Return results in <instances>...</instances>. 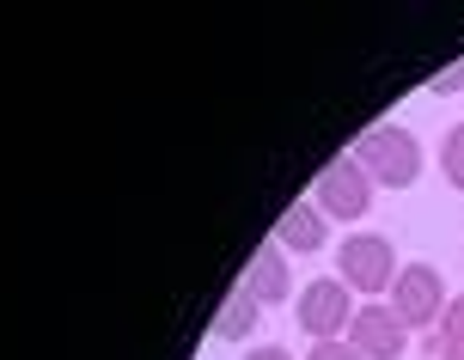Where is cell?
<instances>
[{"label":"cell","mask_w":464,"mask_h":360,"mask_svg":"<svg viewBox=\"0 0 464 360\" xmlns=\"http://www.w3.org/2000/svg\"><path fill=\"white\" fill-rule=\"evenodd\" d=\"M372 190H379V183L354 165V153L330 159L324 171H318V214H324V220H367Z\"/></svg>","instance_id":"4"},{"label":"cell","mask_w":464,"mask_h":360,"mask_svg":"<svg viewBox=\"0 0 464 360\" xmlns=\"http://www.w3.org/2000/svg\"><path fill=\"white\" fill-rule=\"evenodd\" d=\"M238 287L251 293L256 306H281V299L294 293V281H287V250H281V245H256Z\"/></svg>","instance_id":"7"},{"label":"cell","mask_w":464,"mask_h":360,"mask_svg":"<svg viewBox=\"0 0 464 360\" xmlns=\"http://www.w3.org/2000/svg\"><path fill=\"white\" fill-rule=\"evenodd\" d=\"M354 165H361L372 183H385V190H410V183L421 178V141L410 135V129H397V122H379V129L361 135Z\"/></svg>","instance_id":"1"},{"label":"cell","mask_w":464,"mask_h":360,"mask_svg":"<svg viewBox=\"0 0 464 360\" xmlns=\"http://www.w3.org/2000/svg\"><path fill=\"white\" fill-rule=\"evenodd\" d=\"M397 269L403 263H397L392 238H379V232H348L336 245V281H348V293H392Z\"/></svg>","instance_id":"2"},{"label":"cell","mask_w":464,"mask_h":360,"mask_svg":"<svg viewBox=\"0 0 464 360\" xmlns=\"http://www.w3.org/2000/svg\"><path fill=\"white\" fill-rule=\"evenodd\" d=\"M446 281H440V269L434 263H410V269H397V281H392V312L403 317V330H434L446 317Z\"/></svg>","instance_id":"3"},{"label":"cell","mask_w":464,"mask_h":360,"mask_svg":"<svg viewBox=\"0 0 464 360\" xmlns=\"http://www.w3.org/2000/svg\"><path fill=\"white\" fill-rule=\"evenodd\" d=\"M440 171H446V183H452V190H464V122H459V129H446V141H440Z\"/></svg>","instance_id":"11"},{"label":"cell","mask_w":464,"mask_h":360,"mask_svg":"<svg viewBox=\"0 0 464 360\" xmlns=\"http://www.w3.org/2000/svg\"><path fill=\"white\" fill-rule=\"evenodd\" d=\"M256 317H263V306H256L245 287H232L220 306H214V336H227V342H238V336H251L256 330Z\"/></svg>","instance_id":"9"},{"label":"cell","mask_w":464,"mask_h":360,"mask_svg":"<svg viewBox=\"0 0 464 360\" xmlns=\"http://www.w3.org/2000/svg\"><path fill=\"white\" fill-rule=\"evenodd\" d=\"M428 92H464V55L452 62V68H440V73H434V86H428Z\"/></svg>","instance_id":"13"},{"label":"cell","mask_w":464,"mask_h":360,"mask_svg":"<svg viewBox=\"0 0 464 360\" xmlns=\"http://www.w3.org/2000/svg\"><path fill=\"white\" fill-rule=\"evenodd\" d=\"M245 360H294V355H287V348H276V342H269V348H251V355H245Z\"/></svg>","instance_id":"14"},{"label":"cell","mask_w":464,"mask_h":360,"mask_svg":"<svg viewBox=\"0 0 464 360\" xmlns=\"http://www.w3.org/2000/svg\"><path fill=\"white\" fill-rule=\"evenodd\" d=\"M305 360H361V355H354V348L336 336V342H312V348H305Z\"/></svg>","instance_id":"12"},{"label":"cell","mask_w":464,"mask_h":360,"mask_svg":"<svg viewBox=\"0 0 464 360\" xmlns=\"http://www.w3.org/2000/svg\"><path fill=\"white\" fill-rule=\"evenodd\" d=\"M348 324H354V293H348V281H312V287L300 293V330L305 342H336L348 336Z\"/></svg>","instance_id":"5"},{"label":"cell","mask_w":464,"mask_h":360,"mask_svg":"<svg viewBox=\"0 0 464 360\" xmlns=\"http://www.w3.org/2000/svg\"><path fill=\"white\" fill-rule=\"evenodd\" d=\"M343 342H348L361 360H397L403 348H410V330H403V317H397L392 306H361Z\"/></svg>","instance_id":"6"},{"label":"cell","mask_w":464,"mask_h":360,"mask_svg":"<svg viewBox=\"0 0 464 360\" xmlns=\"http://www.w3.org/2000/svg\"><path fill=\"white\" fill-rule=\"evenodd\" d=\"M276 245H281V250H305V257H312V250L330 245V220H324L312 202H294V208L276 220Z\"/></svg>","instance_id":"8"},{"label":"cell","mask_w":464,"mask_h":360,"mask_svg":"<svg viewBox=\"0 0 464 360\" xmlns=\"http://www.w3.org/2000/svg\"><path fill=\"white\" fill-rule=\"evenodd\" d=\"M434 348H440V360H464V293L446 299V317L434 324Z\"/></svg>","instance_id":"10"}]
</instances>
